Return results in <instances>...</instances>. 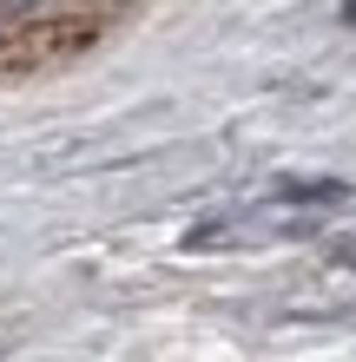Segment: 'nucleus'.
Returning <instances> with one entry per match:
<instances>
[{
  "mask_svg": "<svg viewBox=\"0 0 356 362\" xmlns=\"http://www.w3.org/2000/svg\"><path fill=\"white\" fill-rule=\"evenodd\" d=\"M343 20H356V0H343Z\"/></svg>",
  "mask_w": 356,
  "mask_h": 362,
  "instance_id": "nucleus-2",
  "label": "nucleus"
},
{
  "mask_svg": "<svg viewBox=\"0 0 356 362\" xmlns=\"http://www.w3.org/2000/svg\"><path fill=\"white\" fill-rule=\"evenodd\" d=\"M40 0H0V13H33Z\"/></svg>",
  "mask_w": 356,
  "mask_h": 362,
  "instance_id": "nucleus-1",
  "label": "nucleus"
}]
</instances>
